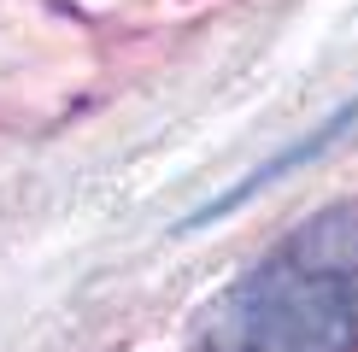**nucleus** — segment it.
Returning <instances> with one entry per match:
<instances>
[{
    "instance_id": "f257e3e1",
    "label": "nucleus",
    "mask_w": 358,
    "mask_h": 352,
    "mask_svg": "<svg viewBox=\"0 0 358 352\" xmlns=\"http://www.w3.org/2000/svg\"><path fill=\"white\" fill-rule=\"evenodd\" d=\"M206 352H358V205H329L217 300Z\"/></svg>"
}]
</instances>
